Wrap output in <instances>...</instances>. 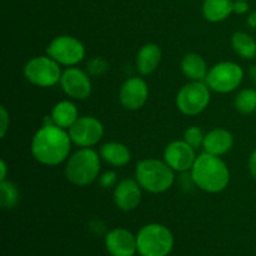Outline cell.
Returning <instances> with one entry per match:
<instances>
[{
    "instance_id": "cell-13",
    "label": "cell",
    "mask_w": 256,
    "mask_h": 256,
    "mask_svg": "<svg viewBox=\"0 0 256 256\" xmlns=\"http://www.w3.org/2000/svg\"><path fill=\"white\" fill-rule=\"evenodd\" d=\"M148 96H149V88L142 78H130L120 88V104L126 110H139L145 105Z\"/></svg>"
},
{
    "instance_id": "cell-17",
    "label": "cell",
    "mask_w": 256,
    "mask_h": 256,
    "mask_svg": "<svg viewBox=\"0 0 256 256\" xmlns=\"http://www.w3.org/2000/svg\"><path fill=\"white\" fill-rule=\"evenodd\" d=\"M162 62V49L158 44L148 42L136 55L138 72L142 75H149L156 70Z\"/></svg>"
},
{
    "instance_id": "cell-8",
    "label": "cell",
    "mask_w": 256,
    "mask_h": 256,
    "mask_svg": "<svg viewBox=\"0 0 256 256\" xmlns=\"http://www.w3.org/2000/svg\"><path fill=\"white\" fill-rule=\"evenodd\" d=\"M210 104V88L206 82H192L184 85L176 95V106L182 114L194 116Z\"/></svg>"
},
{
    "instance_id": "cell-33",
    "label": "cell",
    "mask_w": 256,
    "mask_h": 256,
    "mask_svg": "<svg viewBox=\"0 0 256 256\" xmlns=\"http://www.w3.org/2000/svg\"><path fill=\"white\" fill-rule=\"evenodd\" d=\"M250 74H252V79H254V82H255V85H256V66H252V70H250Z\"/></svg>"
},
{
    "instance_id": "cell-20",
    "label": "cell",
    "mask_w": 256,
    "mask_h": 256,
    "mask_svg": "<svg viewBox=\"0 0 256 256\" xmlns=\"http://www.w3.org/2000/svg\"><path fill=\"white\" fill-rule=\"evenodd\" d=\"M182 70L192 82H202L208 75V66L202 55L189 52L182 60Z\"/></svg>"
},
{
    "instance_id": "cell-31",
    "label": "cell",
    "mask_w": 256,
    "mask_h": 256,
    "mask_svg": "<svg viewBox=\"0 0 256 256\" xmlns=\"http://www.w3.org/2000/svg\"><path fill=\"white\" fill-rule=\"evenodd\" d=\"M0 170H2V174H0V182H2V180H6L8 166H6V162H5L4 159L0 160Z\"/></svg>"
},
{
    "instance_id": "cell-24",
    "label": "cell",
    "mask_w": 256,
    "mask_h": 256,
    "mask_svg": "<svg viewBox=\"0 0 256 256\" xmlns=\"http://www.w3.org/2000/svg\"><path fill=\"white\" fill-rule=\"evenodd\" d=\"M19 202V190L12 182H0V205L4 209H12Z\"/></svg>"
},
{
    "instance_id": "cell-15",
    "label": "cell",
    "mask_w": 256,
    "mask_h": 256,
    "mask_svg": "<svg viewBox=\"0 0 256 256\" xmlns=\"http://www.w3.org/2000/svg\"><path fill=\"white\" fill-rule=\"evenodd\" d=\"M105 246L112 256H132L138 250L136 238L129 230L116 228L106 234Z\"/></svg>"
},
{
    "instance_id": "cell-7",
    "label": "cell",
    "mask_w": 256,
    "mask_h": 256,
    "mask_svg": "<svg viewBox=\"0 0 256 256\" xmlns=\"http://www.w3.org/2000/svg\"><path fill=\"white\" fill-rule=\"evenodd\" d=\"M60 64L52 58L35 56L24 66V75L28 82L40 88H50L60 82L62 79Z\"/></svg>"
},
{
    "instance_id": "cell-16",
    "label": "cell",
    "mask_w": 256,
    "mask_h": 256,
    "mask_svg": "<svg viewBox=\"0 0 256 256\" xmlns=\"http://www.w3.org/2000/svg\"><path fill=\"white\" fill-rule=\"evenodd\" d=\"M232 145H234L232 134L229 130L222 129V128H216L208 132L204 138V142H202L204 152L212 155H216V156L226 154L232 149Z\"/></svg>"
},
{
    "instance_id": "cell-28",
    "label": "cell",
    "mask_w": 256,
    "mask_h": 256,
    "mask_svg": "<svg viewBox=\"0 0 256 256\" xmlns=\"http://www.w3.org/2000/svg\"><path fill=\"white\" fill-rule=\"evenodd\" d=\"M116 184V174L114 172H106L100 176V185L105 189L112 188Z\"/></svg>"
},
{
    "instance_id": "cell-27",
    "label": "cell",
    "mask_w": 256,
    "mask_h": 256,
    "mask_svg": "<svg viewBox=\"0 0 256 256\" xmlns=\"http://www.w3.org/2000/svg\"><path fill=\"white\" fill-rule=\"evenodd\" d=\"M10 124V118L5 106H0V138H4Z\"/></svg>"
},
{
    "instance_id": "cell-22",
    "label": "cell",
    "mask_w": 256,
    "mask_h": 256,
    "mask_svg": "<svg viewBox=\"0 0 256 256\" xmlns=\"http://www.w3.org/2000/svg\"><path fill=\"white\" fill-rule=\"evenodd\" d=\"M232 49L244 59H254L256 56V42L245 32H236L232 38Z\"/></svg>"
},
{
    "instance_id": "cell-6",
    "label": "cell",
    "mask_w": 256,
    "mask_h": 256,
    "mask_svg": "<svg viewBox=\"0 0 256 256\" xmlns=\"http://www.w3.org/2000/svg\"><path fill=\"white\" fill-rule=\"evenodd\" d=\"M244 70L239 64L234 62H222L208 72L205 82L212 92L226 94L240 86Z\"/></svg>"
},
{
    "instance_id": "cell-25",
    "label": "cell",
    "mask_w": 256,
    "mask_h": 256,
    "mask_svg": "<svg viewBox=\"0 0 256 256\" xmlns=\"http://www.w3.org/2000/svg\"><path fill=\"white\" fill-rule=\"evenodd\" d=\"M204 138L205 135L202 134V129L198 126L188 128L184 132V140L190 146L194 148V149H198V148L202 146V142H204Z\"/></svg>"
},
{
    "instance_id": "cell-9",
    "label": "cell",
    "mask_w": 256,
    "mask_h": 256,
    "mask_svg": "<svg viewBox=\"0 0 256 256\" xmlns=\"http://www.w3.org/2000/svg\"><path fill=\"white\" fill-rule=\"evenodd\" d=\"M46 54L65 66H72L85 56V48L80 40L69 35H60L52 39L46 48Z\"/></svg>"
},
{
    "instance_id": "cell-11",
    "label": "cell",
    "mask_w": 256,
    "mask_h": 256,
    "mask_svg": "<svg viewBox=\"0 0 256 256\" xmlns=\"http://www.w3.org/2000/svg\"><path fill=\"white\" fill-rule=\"evenodd\" d=\"M196 160L195 149L185 140H175L168 144L164 152V162L174 172H184L192 170Z\"/></svg>"
},
{
    "instance_id": "cell-1",
    "label": "cell",
    "mask_w": 256,
    "mask_h": 256,
    "mask_svg": "<svg viewBox=\"0 0 256 256\" xmlns=\"http://www.w3.org/2000/svg\"><path fill=\"white\" fill-rule=\"evenodd\" d=\"M69 132L55 124H45L32 140V154L40 164L56 166L68 159L72 149Z\"/></svg>"
},
{
    "instance_id": "cell-18",
    "label": "cell",
    "mask_w": 256,
    "mask_h": 256,
    "mask_svg": "<svg viewBox=\"0 0 256 256\" xmlns=\"http://www.w3.org/2000/svg\"><path fill=\"white\" fill-rule=\"evenodd\" d=\"M232 12H234L232 0H204L202 2V14L210 22H222Z\"/></svg>"
},
{
    "instance_id": "cell-23",
    "label": "cell",
    "mask_w": 256,
    "mask_h": 256,
    "mask_svg": "<svg viewBox=\"0 0 256 256\" xmlns=\"http://www.w3.org/2000/svg\"><path fill=\"white\" fill-rule=\"evenodd\" d=\"M235 108L242 114H252L256 112V90L242 89L235 98Z\"/></svg>"
},
{
    "instance_id": "cell-12",
    "label": "cell",
    "mask_w": 256,
    "mask_h": 256,
    "mask_svg": "<svg viewBox=\"0 0 256 256\" xmlns=\"http://www.w3.org/2000/svg\"><path fill=\"white\" fill-rule=\"evenodd\" d=\"M60 85L68 96L76 100H84L92 92V82L86 72L78 68H68L62 72Z\"/></svg>"
},
{
    "instance_id": "cell-14",
    "label": "cell",
    "mask_w": 256,
    "mask_h": 256,
    "mask_svg": "<svg viewBox=\"0 0 256 256\" xmlns=\"http://www.w3.org/2000/svg\"><path fill=\"white\" fill-rule=\"evenodd\" d=\"M115 205L122 212H132L142 202V186L134 179H124L115 185Z\"/></svg>"
},
{
    "instance_id": "cell-2",
    "label": "cell",
    "mask_w": 256,
    "mask_h": 256,
    "mask_svg": "<svg viewBox=\"0 0 256 256\" xmlns=\"http://www.w3.org/2000/svg\"><path fill=\"white\" fill-rule=\"evenodd\" d=\"M192 180L204 192L216 194L226 189L230 182V172L220 156L204 152L196 156L192 165Z\"/></svg>"
},
{
    "instance_id": "cell-10",
    "label": "cell",
    "mask_w": 256,
    "mask_h": 256,
    "mask_svg": "<svg viewBox=\"0 0 256 256\" xmlns=\"http://www.w3.org/2000/svg\"><path fill=\"white\" fill-rule=\"evenodd\" d=\"M72 142L80 148H92L102 140L104 126L94 116H82L69 128Z\"/></svg>"
},
{
    "instance_id": "cell-5",
    "label": "cell",
    "mask_w": 256,
    "mask_h": 256,
    "mask_svg": "<svg viewBox=\"0 0 256 256\" xmlns=\"http://www.w3.org/2000/svg\"><path fill=\"white\" fill-rule=\"evenodd\" d=\"M136 245L142 256H168L174 248V236L164 225L149 224L138 232Z\"/></svg>"
},
{
    "instance_id": "cell-29",
    "label": "cell",
    "mask_w": 256,
    "mask_h": 256,
    "mask_svg": "<svg viewBox=\"0 0 256 256\" xmlns=\"http://www.w3.org/2000/svg\"><path fill=\"white\" fill-rule=\"evenodd\" d=\"M249 12V4L246 0H235L234 2V12L236 14H245Z\"/></svg>"
},
{
    "instance_id": "cell-32",
    "label": "cell",
    "mask_w": 256,
    "mask_h": 256,
    "mask_svg": "<svg viewBox=\"0 0 256 256\" xmlns=\"http://www.w3.org/2000/svg\"><path fill=\"white\" fill-rule=\"evenodd\" d=\"M248 25L252 29H256V9L250 12L249 16H248Z\"/></svg>"
},
{
    "instance_id": "cell-4",
    "label": "cell",
    "mask_w": 256,
    "mask_h": 256,
    "mask_svg": "<svg viewBox=\"0 0 256 256\" xmlns=\"http://www.w3.org/2000/svg\"><path fill=\"white\" fill-rule=\"evenodd\" d=\"M100 158L95 150L82 148L68 159L65 176L78 186L89 185L99 176Z\"/></svg>"
},
{
    "instance_id": "cell-21",
    "label": "cell",
    "mask_w": 256,
    "mask_h": 256,
    "mask_svg": "<svg viewBox=\"0 0 256 256\" xmlns=\"http://www.w3.org/2000/svg\"><path fill=\"white\" fill-rule=\"evenodd\" d=\"M52 122L62 129H69L78 119H79V112H78L76 106L69 100L60 102L52 108Z\"/></svg>"
},
{
    "instance_id": "cell-19",
    "label": "cell",
    "mask_w": 256,
    "mask_h": 256,
    "mask_svg": "<svg viewBox=\"0 0 256 256\" xmlns=\"http://www.w3.org/2000/svg\"><path fill=\"white\" fill-rule=\"evenodd\" d=\"M100 155L108 164L112 166H125L130 162V150L122 142H106L100 149Z\"/></svg>"
},
{
    "instance_id": "cell-30",
    "label": "cell",
    "mask_w": 256,
    "mask_h": 256,
    "mask_svg": "<svg viewBox=\"0 0 256 256\" xmlns=\"http://www.w3.org/2000/svg\"><path fill=\"white\" fill-rule=\"evenodd\" d=\"M249 170L252 176L256 180V150L252 152V155L249 158Z\"/></svg>"
},
{
    "instance_id": "cell-26",
    "label": "cell",
    "mask_w": 256,
    "mask_h": 256,
    "mask_svg": "<svg viewBox=\"0 0 256 256\" xmlns=\"http://www.w3.org/2000/svg\"><path fill=\"white\" fill-rule=\"evenodd\" d=\"M109 68V64H108L106 60L104 58H92L89 62H88V72H90L94 76H98V75H102Z\"/></svg>"
},
{
    "instance_id": "cell-3",
    "label": "cell",
    "mask_w": 256,
    "mask_h": 256,
    "mask_svg": "<svg viewBox=\"0 0 256 256\" xmlns=\"http://www.w3.org/2000/svg\"><path fill=\"white\" fill-rule=\"evenodd\" d=\"M135 180L145 192L162 194L168 192L174 184V170L162 160H142L138 162L135 169Z\"/></svg>"
}]
</instances>
